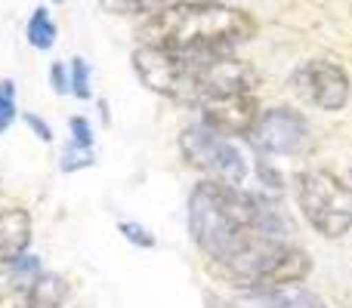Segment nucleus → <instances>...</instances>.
I'll list each match as a JSON object with an SVG mask.
<instances>
[{
  "label": "nucleus",
  "instance_id": "aec40b11",
  "mask_svg": "<svg viewBox=\"0 0 352 308\" xmlns=\"http://www.w3.org/2000/svg\"><path fill=\"white\" fill-rule=\"evenodd\" d=\"M25 121H28V127L37 133V139L41 142H50L53 139V130H50V123L43 121V117H37V115H25Z\"/></svg>",
  "mask_w": 352,
  "mask_h": 308
},
{
  "label": "nucleus",
  "instance_id": "9b49d317",
  "mask_svg": "<svg viewBox=\"0 0 352 308\" xmlns=\"http://www.w3.org/2000/svg\"><path fill=\"white\" fill-rule=\"evenodd\" d=\"M28 43L34 49H50L56 43V22L47 12V6H37L34 16L28 19Z\"/></svg>",
  "mask_w": 352,
  "mask_h": 308
},
{
  "label": "nucleus",
  "instance_id": "423d86ee",
  "mask_svg": "<svg viewBox=\"0 0 352 308\" xmlns=\"http://www.w3.org/2000/svg\"><path fill=\"white\" fill-rule=\"evenodd\" d=\"M291 84L300 99H306L309 105H316L322 111H340L349 102V93H352L349 74L337 62H328V59L303 62L294 71Z\"/></svg>",
  "mask_w": 352,
  "mask_h": 308
},
{
  "label": "nucleus",
  "instance_id": "f8f14e48",
  "mask_svg": "<svg viewBox=\"0 0 352 308\" xmlns=\"http://www.w3.org/2000/svg\"><path fill=\"white\" fill-rule=\"evenodd\" d=\"M182 0H102V6L118 16H155V12L176 6Z\"/></svg>",
  "mask_w": 352,
  "mask_h": 308
},
{
  "label": "nucleus",
  "instance_id": "1a4fd4ad",
  "mask_svg": "<svg viewBox=\"0 0 352 308\" xmlns=\"http://www.w3.org/2000/svg\"><path fill=\"white\" fill-rule=\"evenodd\" d=\"M31 241V216L25 210H0V268H10Z\"/></svg>",
  "mask_w": 352,
  "mask_h": 308
},
{
  "label": "nucleus",
  "instance_id": "9d476101",
  "mask_svg": "<svg viewBox=\"0 0 352 308\" xmlns=\"http://www.w3.org/2000/svg\"><path fill=\"white\" fill-rule=\"evenodd\" d=\"M235 308H324V303L309 290L285 287V290H266V293H248L238 299Z\"/></svg>",
  "mask_w": 352,
  "mask_h": 308
},
{
  "label": "nucleus",
  "instance_id": "a211bd4d",
  "mask_svg": "<svg viewBox=\"0 0 352 308\" xmlns=\"http://www.w3.org/2000/svg\"><path fill=\"white\" fill-rule=\"evenodd\" d=\"M121 231H124V237H127V241L140 244V247H155V237L148 235L142 225H136V222H121Z\"/></svg>",
  "mask_w": 352,
  "mask_h": 308
},
{
  "label": "nucleus",
  "instance_id": "f3484780",
  "mask_svg": "<svg viewBox=\"0 0 352 308\" xmlns=\"http://www.w3.org/2000/svg\"><path fill=\"white\" fill-rule=\"evenodd\" d=\"M72 142L74 145H80V148H93V130H90V123L84 121V117H72Z\"/></svg>",
  "mask_w": 352,
  "mask_h": 308
},
{
  "label": "nucleus",
  "instance_id": "f03ea898",
  "mask_svg": "<svg viewBox=\"0 0 352 308\" xmlns=\"http://www.w3.org/2000/svg\"><path fill=\"white\" fill-rule=\"evenodd\" d=\"M256 22L248 12L213 0H182L142 22V47H161L186 56H223L250 40Z\"/></svg>",
  "mask_w": 352,
  "mask_h": 308
},
{
  "label": "nucleus",
  "instance_id": "4468645a",
  "mask_svg": "<svg viewBox=\"0 0 352 308\" xmlns=\"http://www.w3.org/2000/svg\"><path fill=\"white\" fill-rule=\"evenodd\" d=\"M16 121V84L0 80V133Z\"/></svg>",
  "mask_w": 352,
  "mask_h": 308
},
{
  "label": "nucleus",
  "instance_id": "dca6fc26",
  "mask_svg": "<svg viewBox=\"0 0 352 308\" xmlns=\"http://www.w3.org/2000/svg\"><path fill=\"white\" fill-rule=\"evenodd\" d=\"M0 308H31V287L0 290Z\"/></svg>",
  "mask_w": 352,
  "mask_h": 308
},
{
  "label": "nucleus",
  "instance_id": "6e6552de",
  "mask_svg": "<svg viewBox=\"0 0 352 308\" xmlns=\"http://www.w3.org/2000/svg\"><path fill=\"white\" fill-rule=\"evenodd\" d=\"M201 123L223 136H250L254 123L260 121V105H256L254 93H232V96H213L198 105Z\"/></svg>",
  "mask_w": 352,
  "mask_h": 308
},
{
  "label": "nucleus",
  "instance_id": "f257e3e1",
  "mask_svg": "<svg viewBox=\"0 0 352 308\" xmlns=\"http://www.w3.org/2000/svg\"><path fill=\"white\" fill-rule=\"evenodd\" d=\"M188 231L201 253L219 265H229L263 231L291 235L278 213L269 210L260 198H254L244 188L223 185L213 179L195 185L188 198Z\"/></svg>",
  "mask_w": 352,
  "mask_h": 308
},
{
  "label": "nucleus",
  "instance_id": "0eeeda50",
  "mask_svg": "<svg viewBox=\"0 0 352 308\" xmlns=\"http://www.w3.org/2000/svg\"><path fill=\"white\" fill-rule=\"evenodd\" d=\"M133 68L152 93L186 102V59L161 47H140L133 53Z\"/></svg>",
  "mask_w": 352,
  "mask_h": 308
},
{
  "label": "nucleus",
  "instance_id": "39448f33",
  "mask_svg": "<svg viewBox=\"0 0 352 308\" xmlns=\"http://www.w3.org/2000/svg\"><path fill=\"white\" fill-rule=\"evenodd\" d=\"M250 145L256 148V154H300L309 148L312 133L303 115L291 108H269L260 115V121L250 130Z\"/></svg>",
  "mask_w": 352,
  "mask_h": 308
},
{
  "label": "nucleus",
  "instance_id": "412c9836",
  "mask_svg": "<svg viewBox=\"0 0 352 308\" xmlns=\"http://www.w3.org/2000/svg\"><path fill=\"white\" fill-rule=\"evenodd\" d=\"M56 3H62V0H56Z\"/></svg>",
  "mask_w": 352,
  "mask_h": 308
},
{
  "label": "nucleus",
  "instance_id": "6ab92c4d",
  "mask_svg": "<svg viewBox=\"0 0 352 308\" xmlns=\"http://www.w3.org/2000/svg\"><path fill=\"white\" fill-rule=\"evenodd\" d=\"M50 84H53L56 93H68V71L62 62H53V68H50Z\"/></svg>",
  "mask_w": 352,
  "mask_h": 308
},
{
  "label": "nucleus",
  "instance_id": "2eb2a0df",
  "mask_svg": "<svg viewBox=\"0 0 352 308\" xmlns=\"http://www.w3.org/2000/svg\"><path fill=\"white\" fill-rule=\"evenodd\" d=\"M93 163V148H80V145H68L65 154H62V173H74L80 167H90Z\"/></svg>",
  "mask_w": 352,
  "mask_h": 308
},
{
  "label": "nucleus",
  "instance_id": "20e7f679",
  "mask_svg": "<svg viewBox=\"0 0 352 308\" xmlns=\"http://www.w3.org/2000/svg\"><path fill=\"white\" fill-rule=\"evenodd\" d=\"M179 148L186 154V161L192 167H198L201 173H207L213 182L244 188V182L250 176V157L244 154V148L232 136L217 133L207 123L188 127L179 139Z\"/></svg>",
  "mask_w": 352,
  "mask_h": 308
},
{
  "label": "nucleus",
  "instance_id": "7ed1b4c3",
  "mask_svg": "<svg viewBox=\"0 0 352 308\" xmlns=\"http://www.w3.org/2000/svg\"><path fill=\"white\" fill-rule=\"evenodd\" d=\"M297 204L318 235L343 237L352 228V188L328 169L297 176Z\"/></svg>",
  "mask_w": 352,
  "mask_h": 308
},
{
  "label": "nucleus",
  "instance_id": "ddd939ff",
  "mask_svg": "<svg viewBox=\"0 0 352 308\" xmlns=\"http://www.w3.org/2000/svg\"><path fill=\"white\" fill-rule=\"evenodd\" d=\"M68 90L74 93L78 99H90L93 90H90V65L84 59H72V68H68Z\"/></svg>",
  "mask_w": 352,
  "mask_h": 308
}]
</instances>
